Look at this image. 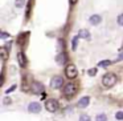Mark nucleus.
Masks as SVG:
<instances>
[{
    "label": "nucleus",
    "mask_w": 123,
    "mask_h": 121,
    "mask_svg": "<svg viewBox=\"0 0 123 121\" xmlns=\"http://www.w3.org/2000/svg\"><path fill=\"white\" fill-rule=\"evenodd\" d=\"M115 83H117V76L114 73H106L102 77V85L105 88H111L112 85H115Z\"/></svg>",
    "instance_id": "f257e3e1"
},
{
    "label": "nucleus",
    "mask_w": 123,
    "mask_h": 121,
    "mask_svg": "<svg viewBox=\"0 0 123 121\" xmlns=\"http://www.w3.org/2000/svg\"><path fill=\"white\" fill-rule=\"evenodd\" d=\"M45 108H46V110H48V112H50V113L56 112V110L58 109V101H57V100H54V99L46 100Z\"/></svg>",
    "instance_id": "f03ea898"
},
{
    "label": "nucleus",
    "mask_w": 123,
    "mask_h": 121,
    "mask_svg": "<svg viewBox=\"0 0 123 121\" xmlns=\"http://www.w3.org/2000/svg\"><path fill=\"white\" fill-rule=\"evenodd\" d=\"M65 75H66L68 78H75L77 75H78V71L73 64H69L66 67V69H65Z\"/></svg>",
    "instance_id": "7ed1b4c3"
},
{
    "label": "nucleus",
    "mask_w": 123,
    "mask_h": 121,
    "mask_svg": "<svg viewBox=\"0 0 123 121\" xmlns=\"http://www.w3.org/2000/svg\"><path fill=\"white\" fill-rule=\"evenodd\" d=\"M31 91H32L33 94H43L44 93V85L41 83L35 81V83L31 84Z\"/></svg>",
    "instance_id": "20e7f679"
},
{
    "label": "nucleus",
    "mask_w": 123,
    "mask_h": 121,
    "mask_svg": "<svg viewBox=\"0 0 123 121\" xmlns=\"http://www.w3.org/2000/svg\"><path fill=\"white\" fill-rule=\"evenodd\" d=\"M62 84H64V78H62L61 76H54V77L52 78V81H50V86H52L53 89L61 88Z\"/></svg>",
    "instance_id": "39448f33"
},
{
    "label": "nucleus",
    "mask_w": 123,
    "mask_h": 121,
    "mask_svg": "<svg viewBox=\"0 0 123 121\" xmlns=\"http://www.w3.org/2000/svg\"><path fill=\"white\" fill-rule=\"evenodd\" d=\"M74 93H75V85L74 84L69 83V84H66V85L64 86V94L65 96L72 97V96H74Z\"/></svg>",
    "instance_id": "423d86ee"
},
{
    "label": "nucleus",
    "mask_w": 123,
    "mask_h": 121,
    "mask_svg": "<svg viewBox=\"0 0 123 121\" xmlns=\"http://www.w3.org/2000/svg\"><path fill=\"white\" fill-rule=\"evenodd\" d=\"M28 110L31 113H38L41 110V105L38 102H31L29 107H28Z\"/></svg>",
    "instance_id": "0eeeda50"
},
{
    "label": "nucleus",
    "mask_w": 123,
    "mask_h": 121,
    "mask_svg": "<svg viewBox=\"0 0 123 121\" xmlns=\"http://www.w3.org/2000/svg\"><path fill=\"white\" fill-rule=\"evenodd\" d=\"M89 102H90V99H89L87 96H85V97H82V99L77 102V107L78 108H86L89 105Z\"/></svg>",
    "instance_id": "6e6552de"
},
{
    "label": "nucleus",
    "mask_w": 123,
    "mask_h": 121,
    "mask_svg": "<svg viewBox=\"0 0 123 121\" xmlns=\"http://www.w3.org/2000/svg\"><path fill=\"white\" fill-rule=\"evenodd\" d=\"M89 21H90V24H93V25H98L99 23L102 21V17L99 16V15H91L90 19H89Z\"/></svg>",
    "instance_id": "1a4fd4ad"
},
{
    "label": "nucleus",
    "mask_w": 123,
    "mask_h": 121,
    "mask_svg": "<svg viewBox=\"0 0 123 121\" xmlns=\"http://www.w3.org/2000/svg\"><path fill=\"white\" fill-rule=\"evenodd\" d=\"M17 61H19V64L21 65V67H25V65H27V59H25V55L23 53V52H19V53H17Z\"/></svg>",
    "instance_id": "9d476101"
},
{
    "label": "nucleus",
    "mask_w": 123,
    "mask_h": 121,
    "mask_svg": "<svg viewBox=\"0 0 123 121\" xmlns=\"http://www.w3.org/2000/svg\"><path fill=\"white\" fill-rule=\"evenodd\" d=\"M66 59H68V57H66V55H65V53H60L58 56L56 57V61L60 65H64L65 63H66Z\"/></svg>",
    "instance_id": "9b49d317"
},
{
    "label": "nucleus",
    "mask_w": 123,
    "mask_h": 121,
    "mask_svg": "<svg viewBox=\"0 0 123 121\" xmlns=\"http://www.w3.org/2000/svg\"><path fill=\"white\" fill-rule=\"evenodd\" d=\"M78 37L80 39H89L90 37V33H89L87 29H81L80 32H78Z\"/></svg>",
    "instance_id": "f8f14e48"
},
{
    "label": "nucleus",
    "mask_w": 123,
    "mask_h": 121,
    "mask_svg": "<svg viewBox=\"0 0 123 121\" xmlns=\"http://www.w3.org/2000/svg\"><path fill=\"white\" fill-rule=\"evenodd\" d=\"M0 52H1V57H3V60L6 61V60L8 59V51H7V48H6V47H1Z\"/></svg>",
    "instance_id": "ddd939ff"
},
{
    "label": "nucleus",
    "mask_w": 123,
    "mask_h": 121,
    "mask_svg": "<svg viewBox=\"0 0 123 121\" xmlns=\"http://www.w3.org/2000/svg\"><path fill=\"white\" fill-rule=\"evenodd\" d=\"M95 121H107V116L103 114V113H101V114H98L95 117Z\"/></svg>",
    "instance_id": "4468645a"
},
{
    "label": "nucleus",
    "mask_w": 123,
    "mask_h": 121,
    "mask_svg": "<svg viewBox=\"0 0 123 121\" xmlns=\"http://www.w3.org/2000/svg\"><path fill=\"white\" fill-rule=\"evenodd\" d=\"M109 65H111V61H110V60H102V61L99 63V67H109Z\"/></svg>",
    "instance_id": "2eb2a0df"
},
{
    "label": "nucleus",
    "mask_w": 123,
    "mask_h": 121,
    "mask_svg": "<svg viewBox=\"0 0 123 121\" xmlns=\"http://www.w3.org/2000/svg\"><path fill=\"white\" fill-rule=\"evenodd\" d=\"M78 39H80L78 36H75V37L73 39V41H72V48H73V49H77V43H78Z\"/></svg>",
    "instance_id": "dca6fc26"
},
{
    "label": "nucleus",
    "mask_w": 123,
    "mask_h": 121,
    "mask_svg": "<svg viewBox=\"0 0 123 121\" xmlns=\"http://www.w3.org/2000/svg\"><path fill=\"white\" fill-rule=\"evenodd\" d=\"M15 6H16V8H21L24 6V0H16L15 1Z\"/></svg>",
    "instance_id": "f3484780"
},
{
    "label": "nucleus",
    "mask_w": 123,
    "mask_h": 121,
    "mask_svg": "<svg viewBox=\"0 0 123 121\" xmlns=\"http://www.w3.org/2000/svg\"><path fill=\"white\" fill-rule=\"evenodd\" d=\"M80 121H90V117L87 114H81L80 116Z\"/></svg>",
    "instance_id": "a211bd4d"
},
{
    "label": "nucleus",
    "mask_w": 123,
    "mask_h": 121,
    "mask_svg": "<svg viewBox=\"0 0 123 121\" xmlns=\"http://www.w3.org/2000/svg\"><path fill=\"white\" fill-rule=\"evenodd\" d=\"M118 24H119L120 27H123V14L118 16Z\"/></svg>",
    "instance_id": "6ab92c4d"
},
{
    "label": "nucleus",
    "mask_w": 123,
    "mask_h": 121,
    "mask_svg": "<svg viewBox=\"0 0 123 121\" xmlns=\"http://www.w3.org/2000/svg\"><path fill=\"white\" fill-rule=\"evenodd\" d=\"M115 118H117V120H123V112H117Z\"/></svg>",
    "instance_id": "aec40b11"
},
{
    "label": "nucleus",
    "mask_w": 123,
    "mask_h": 121,
    "mask_svg": "<svg viewBox=\"0 0 123 121\" xmlns=\"http://www.w3.org/2000/svg\"><path fill=\"white\" fill-rule=\"evenodd\" d=\"M89 75H90V76H95L97 75V68H91V69H89Z\"/></svg>",
    "instance_id": "412c9836"
},
{
    "label": "nucleus",
    "mask_w": 123,
    "mask_h": 121,
    "mask_svg": "<svg viewBox=\"0 0 123 121\" xmlns=\"http://www.w3.org/2000/svg\"><path fill=\"white\" fill-rule=\"evenodd\" d=\"M3 102H4V105H8V104H11V99H9V97H6Z\"/></svg>",
    "instance_id": "4be33fe9"
},
{
    "label": "nucleus",
    "mask_w": 123,
    "mask_h": 121,
    "mask_svg": "<svg viewBox=\"0 0 123 121\" xmlns=\"http://www.w3.org/2000/svg\"><path fill=\"white\" fill-rule=\"evenodd\" d=\"M8 33H7V32H3V33H1V35H0V37H1V39H7V37H8Z\"/></svg>",
    "instance_id": "5701e85b"
},
{
    "label": "nucleus",
    "mask_w": 123,
    "mask_h": 121,
    "mask_svg": "<svg viewBox=\"0 0 123 121\" xmlns=\"http://www.w3.org/2000/svg\"><path fill=\"white\" fill-rule=\"evenodd\" d=\"M15 89H16V86H15V85H13V86H11L9 89H7V93H11L12 91H15Z\"/></svg>",
    "instance_id": "b1692460"
},
{
    "label": "nucleus",
    "mask_w": 123,
    "mask_h": 121,
    "mask_svg": "<svg viewBox=\"0 0 123 121\" xmlns=\"http://www.w3.org/2000/svg\"><path fill=\"white\" fill-rule=\"evenodd\" d=\"M120 60H123V53L120 55V56H118V57H117V60H115V61H120Z\"/></svg>",
    "instance_id": "393cba45"
},
{
    "label": "nucleus",
    "mask_w": 123,
    "mask_h": 121,
    "mask_svg": "<svg viewBox=\"0 0 123 121\" xmlns=\"http://www.w3.org/2000/svg\"><path fill=\"white\" fill-rule=\"evenodd\" d=\"M70 3H72V4H74V3H77V0H70Z\"/></svg>",
    "instance_id": "a878e982"
}]
</instances>
